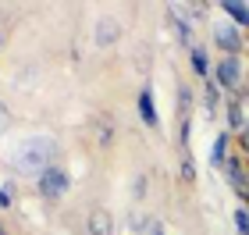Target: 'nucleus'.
<instances>
[{"mask_svg": "<svg viewBox=\"0 0 249 235\" xmlns=\"http://www.w3.org/2000/svg\"><path fill=\"white\" fill-rule=\"evenodd\" d=\"M7 121H11V110L4 107V100H0V136H4V128H7Z\"/></svg>", "mask_w": 249, "mask_h": 235, "instance_id": "21", "label": "nucleus"}, {"mask_svg": "<svg viewBox=\"0 0 249 235\" xmlns=\"http://www.w3.org/2000/svg\"><path fill=\"white\" fill-rule=\"evenodd\" d=\"M246 132H249V125H246Z\"/></svg>", "mask_w": 249, "mask_h": 235, "instance_id": "24", "label": "nucleus"}, {"mask_svg": "<svg viewBox=\"0 0 249 235\" xmlns=\"http://www.w3.org/2000/svg\"><path fill=\"white\" fill-rule=\"evenodd\" d=\"M213 43H217V47L224 50V57H239V54L246 50V36H242V29H239V25H231L228 18L213 25Z\"/></svg>", "mask_w": 249, "mask_h": 235, "instance_id": "5", "label": "nucleus"}, {"mask_svg": "<svg viewBox=\"0 0 249 235\" xmlns=\"http://www.w3.org/2000/svg\"><path fill=\"white\" fill-rule=\"evenodd\" d=\"M182 182H196V164H192V153H182Z\"/></svg>", "mask_w": 249, "mask_h": 235, "instance_id": "17", "label": "nucleus"}, {"mask_svg": "<svg viewBox=\"0 0 249 235\" xmlns=\"http://www.w3.org/2000/svg\"><path fill=\"white\" fill-rule=\"evenodd\" d=\"M57 139H50V136H32L25 139L18 146V157H15V167L18 171H25V175H43L47 167H53V157H57Z\"/></svg>", "mask_w": 249, "mask_h": 235, "instance_id": "1", "label": "nucleus"}, {"mask_svg": "<svg viewBox=\"0 0 249 235\" xmlns=\"http://www.w3.org/2000/svg\"><path fill=\"white\" fill-rule=\"evenodd\" d=\"M213 82H217L221 93H239V86H242V61L239 57H221L217 64H213Z\"/></svg>", "mask_w": 249, "mask_h": 235, "instance_id": "4", "label": "nucleus"}, {"mask_svg": "<svg viewBox=\"0 0 249 235\" xmlns=\"http://www.w3.org/2000/svg\"><path fill=\"white\" fill-rule=\"evenodd\" d=\"M189 61H192V75L196 78H210L213 75V64H210V54H207V47H192L189 50Z\"/></svg>", "mask_w": 249, "mask_h": 235, "instance_id": "10", "label": "nucleus"}, {"mask_svg": "<svg viewBox=\"0 0 249 235\" xmlns=\"http://www.w3.org/2000/svg\"><path fill=\"white\" fill-rule=\"evenodd\" d=\"M224 182L231 185V193L242 199V203H249V161L242 153H231L228 161H224Z\"/></svg>", "mask_w": 249, "mask_h": 235, "instance_id": "2", "label": "nucleus"}, {"mask_svg": "<svg viewBox=\"0 0 249 235\" xmlns=\"http://www.w3.org/2000/svg\"><path fill=\"white\" fill-rule=\"evenodd\" d=\"M86 228H89V235H114V217H110V210H104V207L89 210Z\"/></svg>", "mask_w": 249, "mask_h": 235, "instance_id": "8", "label": "nucleus"}, {"mask_svg": "<svg viewBox=\"0 0 249 235\" xmlns=\"http://www.w3.org/2000/svg\"><path fill=\"white\" fill-rule=\"evenodd\" d=\"M228 143H231V136L228 132H217V139H213V146H210V164L213 167H224V161H228Z\"/></svg>", "mask_w": 249, "mask_h": 235, "instance_id": "13", "label": "nucleus"}, {"mask_svg": "<svg viewBox=\"0 0 249 235\" xmlns=\"http://www.w3.org/2000/svg\"><path fill=\"white\" fill-rule=\"evenodd\" d=\"M36 189H39V196L43 199H50V203H57L61 196H68V189H71V178H68V171L64 167H47V171L39 175V182H36Z\"/></svg>", "mask_w": 249, "mask_h": 235, "instance_id": "3", "label": "nucleus"}, {"mask_svg": "<svg viewBox=\"0 0 249 235\" xmlns=\"http://www.w3.org/2000/svg\"><path fill=\"white\" fill-rule=\"evenodd\" d=\"M231 225L239 235H249V207H235L231 210Z\"/></svg>", "mask_w": 249, "mask_h": 235, "instance_id": "16", "label": "nucleus"}, {"mask_svg": "<svg viewBox=\"0 0 249 235\" xmlns=\"http://www.w3.org/2000/svg\"><path fill=\"white\" fill-rule=\"evenodd\" d=\"M217 104H221V89L213 78L203 82V107H207V114H217Z\"/></svg>", "mask_w": 249, "mask_h": 235, "instance_id": "15", "label": "nucleus"}, {"mask_svg": "<svg viewBox=\"0 0 249 235\" xmlns=\"http://www.w3.org/2000/svg\"><path fill=\"white\" fill-rule=\"evenodd\" d=\"M239 153L249 161V132H242V136H239Z\"/></svg>", "mask_w": 249, "mask_h": 235, "instance_id": "22", "label": "nucleus"}, {"mask_svg": "<svg viewBox=\"0 0 249 235\" xmlns=\"http://www.w3.org/2000/svg\"><path fill=\"white\" fill-rule=\"evenodd\" d=\"M224 118H228V136L231 132H246V125H249V118H246V96L242 93H235L231 100H228V110H224Z\"/></svg>", "mask_w": 249, "mask_h": 235, "instance_id": "6", "label": "nucleus"}, {"mask_svg": "<svg viewBox=\"0 0 249 235\" xmlns=\"http://www.w3.org/2000/svg\"><path fill=\"white\" fill-rule=\"evenodd\" d=\"M146 235H167V228L157 217H146Z\"/></svg>", "mask_w": 249, "mask_h": 235, "instance_id": "20", "label": "nucleus"}, {"mask_svg": "<svg viewBox=\"0 0 249 235\" xmlns=\"http://www.w3.org/2000/svg\"><path fill=\"white\" fill-rule=\"evenodd\" d=\"M167 11H171V15H167V18H171V29H175V36H178V43H182V47H196V43H192V25H189V21L182 18V15H178V11L175 7H167Z\"/></svg>", "mask_w": 249, "mask_h": 235, "instance_id": "11", "label": "nucleus"}, {"mask_svg": "<svg viewBox=\"0 0 249 235\" xmlns=\"http://www.w3.org/2000/svg\"><path fill=\"white\" fill-rule=\"evenodd\" d=\"M192 104H196V93L182 82V86H178V121H189L192 118Z\"/></svg>", "mask_w": 249, "mask_h": 235, "instance_id": "14", "label": "nucleus"}, {"mask_svg": "<svg viewBox=\"0 0 249 235\" xmlns=\"http://www.w3.org/2000/svg\"><path fill=\"white\" fill-rule=\"evenodd\" d=\"M118 32H121V25H118V18H100V25H96V43L100 47H107V43H114L118 39Z\"/></svg>", "mask_w": 249, "mask_h": 235, "instance_id": "12", "label": "nucleus"}, {"mask_svg": "<svg viewBox=\"0 0 249 235\" xmlns=\"http://www.w3.org/2000/svg\"><path fill=\"white\" fill-rule=\"evenodd\" d=\"M11 207H15V189L0 185V210H11Z\"/></svg>", "mask_w": 249, "mask_h": 235, "instance_id": "19", "label": "nucleus"}, {"mask_svg": "<svg viewBox=\"0 0 249 235\" xmlns=\"http://www.w3.org/2000/svg\"><path fill=\"white\" fill-rule=\"evenodd\" d=\"M139 118H142L146 128H160V114H157L153 89H150V86H142V93H139Z\"/></svg>", "mask_w": 249, "mask_h": 235, "instance_id": "7", "label": "nucleus"}, {"mask_svg": "<svg viewBox=\"0 0 249 235\" xmlns=\"http://www.w3.org/2000/svg\"><path fill=\"white\" fill-rule=\"evenodd\" d=\"M175 11H178L182 18H189V21H199V18H203V7H199V4H189V7H175Z\"/></svg>", "mask_w": 249, "mask_h": 235, "instance_id": "18", "label": "nucleus"}, {"mask_svg": "<svg viewBox=\"0 0 249 235\" xmlns=\"http://www.w3.org/2000/svg\"><path fill=\"white\" fill-rule=\"evenodd\" d=\"M221 11H224V18H228L231 25L249 29V4H246V0H224Z\"/></svg>", "mask_w": 249, "mask_h": 235, "instance_id": "9", "label": "nucleus"}, {"mask_svg": "<svg viewBox=\"0 0 249 235\" xmlns=\"http://www.w3.org/2000/svg\"><path fill=\"white\" fill-rule=\"evenodd\" d=\"M246 50H249V39H246Z\"/></svg>", "mask_w": 249, "mask_h": 235, "instance_id": "23", "label": "nucleus"}]
</instances>
